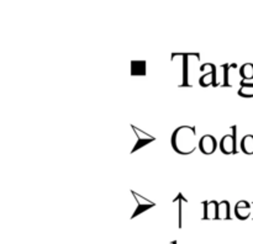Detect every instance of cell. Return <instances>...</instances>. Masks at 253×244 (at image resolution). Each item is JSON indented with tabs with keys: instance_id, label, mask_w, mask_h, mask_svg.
<instances>
[{
	"instance_id": "obj_7",
	"label": "cell",
	"mask_w": 253,
	"mask_h": 244,
	"mask_svg": "<svg viewBox=\"0 0 253 244\" xmlns=\"http://www.w3.org/2000/svg\"><path fill=\"white\" fill-rule=\"evenodd\" d=\"M251 212H252V207L251 204L245 200H241L236 204L235 206V214L239 219H247L250 216H251Z\"/></svg>"
},
{
	"instance_id": "obj_5",
	"label": "cell",
	"mask_w": 253,
	"mask_h": 244,
	"mask_svg": "<svg viewBox=\"0 0 253 244\" xmlns=\"http://www.w3.org/2000/svg\"><path fill=\"white\" fill-rule=\"evenodd\" d=\"M132 128H133V131H135L136 136H137V143H136L135 147H133L132 153H135L136 150L141 149V148L145 147V145L150 144L151 142H153V140L156 139V138L153 137V136H151V135H148V133L143 132L142 130H140V128L135 127V126H132Z\"/></svg>"
},
{
	"instance_id": "obj_3",
	"label": "cell",
	"mask_w": 253,
	"mask_h": 244,
	"mask_svg": "<svg viewBox=\"0 0 253 244\" xmlns=\"http://www.w3.org/2000/svg\"><path fill=\"white\" fill-rule=\"evenodd\" d=\"M232 135H225L220 140V150L226 155L236 153V126H232Z\"/></svg>"
},
{
	"instance_id": "obj_11",
	"label": "cell",
	"mask_w": 253,
	"mask_h": 244,
	"mask_svg": "<svg viewBox=\"0 0 253 244\" xmlns=\"http://www.w3.org/2000/svg\"><path fill=\"white\" fill-rule=\"evenodd\" d=\"M239 95L246 99L253 98V83H246V81L242 80L239 89Z\"/></svg>"
},
{
	"instance_id": "obj_6",
	"label": "cell",
	"mask_w": 253,
	"mask_h": 244,
	"mask_svg": "<svg viewBox=\"0 0 253 244\" xmlns=\"http://www.w3.org/2000/svg\"><path fill=\"white\" fill-rule=\"evenodd\" d=\"M131 194H132V196L135 197V200H136V201H137V209H136L135 213L132 214V217H131V218H135V217L137 216V214L142 213V212L147 211V209H152V207L156 206L155 202L150 201V200H147V199H146V197H142V196H141V195L136 194L135 191H131Z\"/></svg>"
},
{
	"instance_id": "obj_10",
	"label": "cell",
	"mask_w": 253,
	"mask_h": 244,
	"mask_svg": "<svg viewBox=\"0 0 253 244\" xmlns=\"http://www.w3.org/2000/svg\"><path fill=\"white\" fill-rule=\"evenodd\" d=\"M241 149L245 154H253V135H247L241 140Z\"/></svg>"
},
{
	"instance_id": "obj_9",
	"label": "cell",
	"mask_w": 253,
	"mask_h": 244,
	"mask_svg": "<svg viewBox=\"0 0 253 244\" xmlns=\"http://www.w3.org/2000/svg\"><path fill=\"white\" fill-rule=\"evenodd\" d=\"M217 218L219 219H230V202L224 200V201L219 202V207H217Z\"/></svg>"
},
{
	"instance_id": "obj_13",
	"label": "cell",
	"mask_w": 253,
	"mask_h": 244,
	"mask_svg": "<svg viewBox=\"0 0 253 244\" xmlns=\"http://www.w3.org/2000/svg\"><path fill=\"white\" fill-rule=\"evenodd\" d=\"M222 68V83L220 86H229V88H231V83H230V79H229V73H230V69L232 68V64H224V66H221Z\"/></svg>"
},
{
	"instance_id": "obj_12",
	"label": "cell",
	"mask_w": 253,
	"mask_h": 244,
	"mask_svg": "<svg viewBox=\"0 0 253 244\" xmlns=\"http://www.w3.org/2000/svg\"><path fill=\"white\" fill-rule=\"evenodd\" d=\"M240 75H241L242 80H251L253 79V64L246 63L240 68Z\"/></svg>"
},
{
	"instance_id": "obj_8",
	"label": "cell",
	"mask_w": 253,
	"mask_h": 244,
	"mask_svg": "<svg viewBox=\"0 0 253 244\" xmlns=\"http://www.w3.org/2000/svg\"><path fill=\"white\" fill-rule=\"evenodd\" d=\"M217 204L215 200L209 202H204V219H216L217 218Z\"/></svg>"
},
{
	"instance_id": "obj_4",
	"label": "cell",
	"mask_w": 253,
	"mask_h": 244,
	"mask_svg": "<svg viewBox=\"0 0 253 244\" xmlns=\"http://www.w3.org/2000/svg\"><path fill=\"white\" fill-rule=\"evenodd\" d=\"M198 147H199V150L203 153V154H207V155L212 154L217 148L216 138L211 135H204L199 139Z\"/></svg>"
},
{
	"instance_id": "obj_1",
	"label": "cell",
	"mask_w": 253,
	"mask_h": 244,
	"mask_svg": "<svg viewBox=\"0 0 253 244\" xmlns=\"http://www.w3.org/2000/svg\"><path fill=\"white\" fill-rule=\"evenodd\" d=\"M170 143L178 154H192L197 149V130L193 126H180L173 132Z\"/></svg>"
},
{
	"instance_id": "obj_2",
	"label": "cell",
	"mask_w": 253,
	"mask_h": 244,
	"mask_svg": "<svg viewBox=\"0 0 253 244\" xmlns=\"http://www.w3.org/2000/svg\"><path fill=\"white\" fill-rule=\"evenodd\" d=\"M199 70L205 71L208 70V73H205L204 75L200 76L199 84L203 86V88H208V86H217V68L211 63L203 64L200 67Z\"/></svg>"
}]
</instances>
